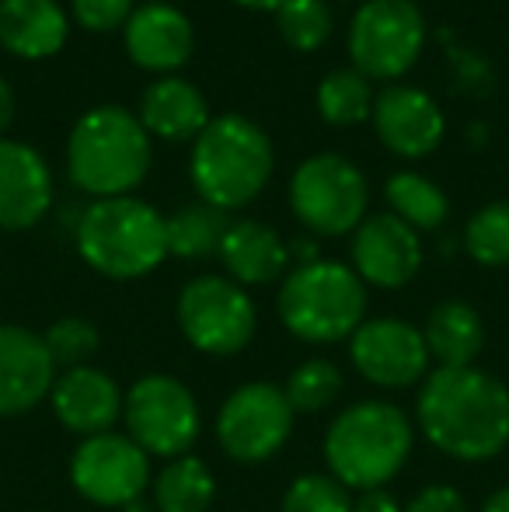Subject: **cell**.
<instances>
[{
  "instance_id": "1",
  "label": "cell",
  "mask_w": 509,
  "mask_h": 512,
  "mask_svg": "<svg viewBox=\"0 0 509 512\" xmlns=\"http://www.w3.org/2000/svg\"><path fill=\"white\" fill-rule=\"evenodd\" d=\"M415 418L447 457L492 460L509 446V387L478 366H440L422 380Z\"/></svg>"
},
{
  "instance_id": "2",
  "label": "cell",
  "mask_w": 509,
  "mask_h": 512,
  "mask_svg": "<svg viewBox=\"0 0 509 512\" xmlns=\"http://www.w3.org/2000/svg\"><path fill=\"white\" fill-rule=\"evenodd\" d=\"M276 168L272 140L245 115H217L192 140L189 175L199 199L224 213L252 206Z\"/></svg>"
},
{
  "instance_id": "3",
  "label": "cell",
  "mask_w": 509,
  "mask_h": 512,
  "mask_svg": "<svg viewBox=\"0 0 509 512\" xmlns=\"http://www.w3.org/2000/svg\"><path fill=\"white\" fill-rule=\"evenodd\" d=\"M415 429L391 401H356L325 432V464L349 492L384 488L408 464Z\"/></svg>"
},
{
  "instance_id": "4",
  "label": "cell",
  "mask_w": 509,
  "mask_h": 512,
  "mask_svg": "<svg viewBox=\"0 0 509 512\" xmlns=\"http://www.w3.org/2000/svg\"><path fill=\"white\" fill-rule=\"evenodd\" d=\"M150 171V133L133 112L98 105L74 122L67 140V175L95 199L129 196Z\"/></svg>"
},
{
  "instance_id": "5",
  "label": "cell",
  "mask_w": 509,
  "mask_h": 512,
  "mask_svg": "<svg viewBox=\"0 0 509 512\" xmlns=\"http://www.w3.org/2000/svg\"><path fill=\"white\" fill-rule=\"evenodd\" d=\"M77 255L105 279H143L168 258V216L136 196L95 199L74 227Z\"/></svg>"
},
{
  "instance_id": "6",
  "label": "cell",
  "mask_w": 509,
  "mask_h": 512,
  "mask_svg": "<svg viewBox=\"0 0 509 512\" xmlns=\"http://www.w3.org/2000/svg\"><path fill=\"white\" fill-rule=\"evenodd\" d=\"M276 310L293 338L335 345L353 338V331L367 321V286L349 265L318 258L311 265H297L283 279Z\"/></svg>"
},
{
  "instance_id": "7",
  "label": "cell",
  "mask_w": 509,
  "mask_h": 512,
  "mask_svg": "<svg viewBox=\"0 0 509 512\" xmlns=\"http://www.w3.org/2000/svg\"><path fill=\"white\" fill-rule=\"evenodd\" d=\"M367 175L342 154H314L290 178V209L314 237L353 234L367 220Z\"/></svg>"
},
{
  "instance_id": "8",
  "label": "cell",
  "mask_w": 509,
  "mask_h": 512,
  "mask_svg": "<svg viewBox=\"0 0 509 512\" xmlns=\"http://www.w3.org/2000/svg\"><path fill=\"white\" fill-rule=\"evenodd\" d=\"M353 70L367 81H398L426 46V18L415 0H363L346 35Z\"/></svg>"
},
{
  "instance_id": "9",
  "label": "cell",
  "mask_w": 509,
  "mask_h": 512,
  "mask_svg": "<svg viewBox=\"0 0 509 512\" xmlns=\"http://www.w3.org/2000/svg\"><path fill=\"white\" fill-rule=\"evenodd\" d=\"M178 328L203 356H238L258 328L255 300L227 276H196L178 293Z\"/></svg>"
},
{
  "instance_id": "10",
  "label": "cell",
  "mask_w": 509,
  "mask_h": 512,
  "mask_svg": "<svg viewBox=\"0 0 509 512\" xmlns=\"http://www.w3.org/2000/svg\"><path fill=\"white\" fill-rule=\"evenodd\" d=\"M126 436L147 457H185L199 439L203 418L192 391L168 373H147L123 398Z\"/></svg>"
},
{
  "instance_id": "11",
  "label": "cell",
  "mask_w": 509,
  "mask_h": 512,
  "mask_svg": "<svg viewBox=\"0 0 509 512\" xmlns=\"http://www.w3.org/2000/svg\"><path fill=\"white\" fill-rule=\"evenodd\" d=\"M293 415L283 387L269 380L241 384L217 411V443L238 464H265L286 446Z\"/></svg>"
},
{
  "instance_id": "12",
  "label": "cell",
  "mask_w": 509,
  "mask_h": 512,
  "mask_svg": "<svg viewBox=\"0 0 509 512\" xmlns=\"http://www.w3.org/2000/svg\"><path fill=\"white\" fill-rule=\"evenodd\" d=\"M70 481L81 499L105 509H126L147 492L150 457L119 432L88 436L70 457Z\"/></svg>"
},
{
  "instance_id": "13",
  "label": "cell",
  "mask_w": 509,
  "mask_h": 512,
  "mask_svg": "<svg viewBox=\"0 0 509 512\" xmlns=\"http://www.w3.org/2000/svg\"><path fill=\"white\" fill-rule=\"evenodd\" d=\"M349 359L367 384L384 391H401L429 377L426 338L401 317H367L349 338Z\"/></svg>"
},
{
  "instance_id": "14",
  "label": "cell",
  "mask_w": 509,
  "mask_h": 512,
  "mask_svg": "<svg viewBox=\"0 0 509 512\" xmlns=\"http://www.w3.org/2000/svg\"><path fill=\"white\" fill-rule=\"evenodd\" d=\"M422 269V241L394 213H374L353 230V272L363 286L401 290Z\"/></svg>"
},
{
  "instance_id": "15",
  "label": "cell",
  "mask_w": 509,
  "mask_h": 512,
  "mask_svg": "<svg viewBox=\"0 0 509 512\" xmlns=\"http://www.w3.org/2000/svg\"><path fill=\"white\" fill-rule=\"evenodd\" d=\"M370 119H374L377 140L408 161L433 154L447 133V115L436 105V98L412 84H387L374 98Z\"/></svg>"
},
{
  "instance_id": "16",
  "label": "cell",
  "mask_w": 509,
  "mask_h": 512,
  "mask_svg": "<svg viewBox=\"0 0 509 512\" xmlns=\"http://www.w3.org/2000/svg\"><path fill=\"white\" fill-rule=\"evenodd\" d=\"M53 384L56 363L42 335L21 324H0V418L39 408Z\"/></svg>"
},
{
  "instance_id": "17",
  "label": "cell",
  "mask_w": 509,
  "mask_h": 512,
  "mask_svg": "<svg viewBox=\"0 0 509 512\" xmlns=\"http://www.w3.org/2000/svg\"><path fill=\"white\" fill-rule=\"evenodd\" d=\"M123 42L136 67L168 77L189 63L196 49V28L175 4H143L129 14Z\"/></svg>"
},
{
  "instance_id": "18",
  "label": "cell",
  "mask_w": 509,
  "mask_h": 512,
  "mask_svg": "<svg viewBox=\"0 0 509 512\" xmlns=\"http://www.w3.org/2000/svg\"><path fill=\"white\" fill-rule=\"evenodd\" d=\"M53 206V171L21 140L0 136V230H28Z\"/></svg>"
},
{
  "instance_id": "19",
  "label": "cell",
  "mask_w": 509,
  "mask_h": 512,
  "mask_svg": "<svg viewBox=\"0 0 509 512\" xmlns=\"http://www.w3.org/2000/svg\"><path fill=\"white\" fill-rule=\"evenodd\" d=\"M123 398L119 384L105 370L95 366H74L56 377L53 391H49V405L60 425H67L77 436H102L112 432L116 418L123 415Z\"/></svg>"
},
{
  "instance_id": "20",
  "label": "cell",
  "mask_w": 509,
  "mask_h": 512,
  "mask_svg": "<svg viewBox=\"0 0 509 512\" xmlns=\"http://www.w3.org/2000/svg\"><path fill=\"white\" fill-rule=\"evenodd\" d=\"M136 119L143 122L150 136L157 140H196L210 122V105H206L203 91L185 77H157L147 84L140 95V112Z\"/></svg>"
},
{
  "instance_id": "21",
  "label": "cell",
  "mask_w": 509,
  "mask_h": 512,
  "mask_svg": "<svg viewBox=\"0 0 509 512\" xmlns=\"http://www.w3.org/2000/svg\"><path fill=\"white\" fill-rule=\"evenodd\" d=\"M67 35L70 18L60 0H0V46L18 60H49Z\"/></svg>"
},
{
  "instance_id": "22",
  "label": "cell",
  "mask_w": 509,
  "mask_h": 512,
  "mask_svg": "<svg viewBox=\"0 0 509 512\" xmlns=\"http://www.w3.org/2000/svg\"><path fill=\"white\" fill-rule=\"evenodd\" d=\"M217 255L227 269V279H234L238 286H269L290 265L286 241L269 223H258V220L231 223Z\"/></svg>"
},
{
  "instance_id": "23",
  "label": "cell",
  "mask_w": 509,
  "mask_h": 512,
  "mask_svg": "<svg viewBox=\"0 0 509 512\" xmlns=\"http://www.w3.org/2000/svg\"><path fill=\"white\" fill-rule=\"evenodd\" d=\"M422 338H426L429 359H436L440 366H475L485 349L482 314L464 300H443L429 310Z\"/></svg>"
},
{
  "instance_id": "24",
  "label": "cell",
  "mask_w": 509,
  "mask_h": 512,
  "mask_svg": "<svg viewBox=\"0 0 509 512\" xmlns=\"http://www.w3.org/2000/svg\"><path fill=\"white\" fill-rule=\"evenodd\" d=\"M150 485H154L157 512H206L217 499L213 471L206 467V460L192 457V453L168 460V467Z\"/></svg>"
},
{
  "instance_id": "25",
  "label": "cell",
  "mask_w": 509,
  "mask_h": 512,
  "mask_svg": "<svg viewBox=\"0 0 509 512\" xmlns=\"http://www.w3.org/2000/svg\"><path fill=\"white\" fill-rule=\"evenodd\" d=\"M384 196L391 213L419 234V230H440L450 216V199L433 178L419 171H398L387 178Z\"/></svg>"
},
{
  "instance_id": "26",
  "label": "cell",
  "mask_w": 509,
  "mask_h": 512,
  "mask_svg": "<svg viewBox=\"0 0 509 512\" xmlns=\"http://www.w3.org/2000/svg\"><path fill=\"white\" fill-rule=\"evenodd\" d=\"M227 213L210 203H189L178 213L168 216V255L182 258V262H196V258H210L220 251V241L227 234Z\"/></svg>"
},
{
  "instance_id": "27",
  "label": "cell",
  "mask_w": 509,
  "mask_h": 512,
  "mask_svg": "<svg viewBox=\"0 0 509 512\" xmlns=\"http://www.w3.org/2000/svg\"><path fill=\"white\" fill-rule=\"evenodd\" d=\"M318 112L328 126H360L374 112V91L360 70H332L318 84Z\"/></svg>"
},
{
  "instance_id": "28",
  "label": "cell",
  "mask_w": 509,
  "mask_h": 512,
  "mask_svg": "<svg viewBox=\"0 0 509 512\" xmlns=\"http://www.w3.org/2000/svg\"><path fill=\"white\" fill-rule=\"evenodd\" d=\"M464 251L485 269L509 265V199L482 206L464 227Z\"/></svg>"
},
{
  "instance_id": "29",
  "label": "cell",
  "mask_w": 509,
  "mask_h": 512,
  "mask_svg": "<svg viewBox=\"0 0 509 512\" xmlns=\"http://www.w3.org/2000/svg\"><path fill=\"white\" fill-rule=\"evenodd\" d=\"M276 28L290 49L314 53L332 39L335 18L325 0H286L276 11Z\"/></svg>"
},
{
  "instance_id": "30",
  "label": "cell",
  "mask_w": 509,
  "mask_h": 512,
  "mask_svg": "<svg viewBox=\"0 0 509 512\" xmlns=\"http://www.w3.org/2000/svg\"><path fill=\"white\" fill-rule=\"evenodd\" d=\"M342 391V373L332 359H307L297 370L290 373L283 394L290 401L293 411H304V415H314V411H325L328 405H335Z\"/></svg>"
},
{
  "instance_id": "31",
  "label": "cell",
  "mask_w": 509,
  "mask_h": 512,
  "mask_svg": "<svg viewBox=\"0 0 509 512\" xmlns=\"http://www.w3.org/2000/svg\"><path fill=\"white\" fill-rule=\"evenodd\" d=\"M279 512H353V495L332 474H300L286 488Z\"/></svg>"
},
{
  "instance_id": "32",
  "label": "cell",
  "mask_w": 509,
  "mask_h": 512,
  "mask_svg": "<svg viewBox=\"0 0 509 512\" xmlns=\"http://www.w3.org/2000/svg\"><path fill=\"white\" fill-rule=\"evenodd\" d=\"M42 342H46L56 370L60 366L74 370V366H88V359L98 352V328L88 317H60L56 324H49Z\"/></svg>"
},
{
  "instance_id": "33",
  "label": "cell",
  "mask_w": 509,
  "mask_h": 512,
  "mask_svg": "<svg viewBox=\"0 0 509 512\" xmlns=\"http://www.w3.org/2000/svg\"><path fill=\"white\" fill-rule=\"evenodd\" d=\"M133 11V0H70V18L84 32H116V28H126Z\"/></svg>"
},
{
  "instance_id": "34",
  "label": "cell",
  "mask_w": 509,
  "mask_h": 512,
  "mask_svg": "<svg viewBox=\"0 0 509 512\" xmlns=\"http://www.w3.org/2000/svg\"><path fill=\"white\" fill-rule=\"evenodd\" d=\"M405 512H468V502L454 485H426L412 495Z\"/></svg>"
},
{
  "instance_id": "35",
  "label": "cell",
  "mask_w": 509,
  "mask_h": 512,
  "mask_svg": "<svg viewBox=\"0 0 509 512\" xmlns=\"http://www.w3.org/2000/svg\"><path fill=\"white\" fill-rule=\"evenodd\" d=\"M353 512H405V506L387 488H370V492H360V499L353 502Z\"/></svg>"
},
{
  "instance_id": "36",
  "label": "cell",
  "mask_w": 509,
  "mask_h": 512,
  "mask_svg": "<svg viewBox=\"0 0 509 512\" xmlns=\"http://www.w3.org/2000/svg\"><path fill=\"white\" fill-rule=\"evenodd\" d=\"M286 251H290V262H297V265H311V262H318V244L311 241V237H297V241H290L286 244Z\"/></svg>"
},
{
  "instance_id": "37",
  "label": "cell",
  "mask_w": 509,
  "mask_h": 512,
  "mask_svg": "<svg viewBox=\"0 0 509 512\" xmlns=\"http://www.w3.org/2000/svg\"><path fill=\"white\" fill-rule=\"evenodd\" d=\"M11 119H14V91H11V84L0 77V136L7 133Z\"/></svg>"
},
{
  "instance_id": "38",
  "label": "cell",
  "mask_w": 509,
  "mask_h": 512,
  "mask_svg": "<svg viewBox=\"0 0 509 512\" xmlns=\"http://www.w3.org/2000/svg\"><path fill=\"white\" fill-rule=\"evenodd\" d=\"M482 512H509V485L496 488V492H492L489 499H485Z\"/></svg>"
},
{
  "instance_id": "39",
  "label": "cell",
  "mask_w": 509,
  "mask_h": 512,
  "mask_svg": "<svg viewBox=\"0 0 509 512\" xmlns=\"http://www.w3.org/2000/svg\"><path fill=\"white\" fill-rule=\"evenodd\" d=\"M234 4H241V7H252V11H272V14H276L279 7L286 4V0H234Z\"/></svg>"
},
{
  "instance_id": "40",
  "label": "cell",
  "mask_w": 509,
  "mask_h": 512,
  "mask_svg": "<svg viewBox=\"0 0 509 512\" xmlns=\"http://www.w3.org/2000/svg\"><path fill=\"white\" fill-rule=\"evenodd\" d=\"M123 512H147V506H143V499H136V502H129Z\"/></svg>"
},
{
  "instance_id": "41",
  "label": "cell",
  "mask_w": 509,
  "mask_h": 512,
  "mask_svg": "<svg viewBox=\"0 0 509 512\" xmlns=\"http://www.w3.org/2000/svg\"><path fill=\"white\" fill-rule=\"evenodd\" d=\"M147 4H175V0H147Z\"/></svg>"
}]
</instances>
